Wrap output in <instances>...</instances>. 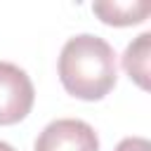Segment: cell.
<instances>
[{"label": "cell", "mask_w": 151, "mask_h": 151, "mask_svg": "<svg viewBox=\"0 0 151 151\" xmlns=\"http://www.w3.org/2000/svg\"><path fill=\"white\" fill-rule=\"evenodd\" d=\"M35 151H99V137L85 120L59 118L38 134Z\"/></svg>", "instance_id": "3957f363"}, {"label": "cell", "mask_w": 151, "mask_h": 151, "mask_svg": "<svg viewBox=\"0 0 151 151\" xmlns=\"http://www.w3.org/2000/svg\"><path fill=\"white\" fill-rule=\"evenodd\" d=\"M113 151H151V144L144 137H125Z\"/></svg>", "instance_id": "8992f818"}, {"label": "cell", "mask_w": 151, "mask_h": 151, "mask_svg": "<svg viewBox=\"0 0 151 151\" xmlns=\"http://www.w3.org/2000/svg\"><path fill=\"white\" fill-rule=\"evenodd\" d=\"M149 57H151V33L137 35L123 54V68L125 73L142 87L149 90Z\"/></svg>", "instance_id": "5b68a950"}, {"label": "cell", "mask_w": 151, "mask_h": 151, "mask_svg": "<svg viewBox=\"0 0 151 151\" xmlns=\"http://www.w3.org/2000/svg\"><path fill=\"white\" fill-rule=\"evenodd\" d=\"M35 90L24 68L9 61H0V125H14L24 120L33 109Z\"/></svg>", "instance_id": "7a4b0ae2"}, {"label": "cell", "mask_w": 151, "mask_h": 151, "mask_svg": "<svg viewBox=\"0 0 151 151\" xmlns=\"http://www.w3.org/2000/svg\"><path fill=\"white\" fill-rule=\"evenodd\" d=\"M0 151H17L14 146H9L7 142H0Z\"/></svg>", "instance_id": "52a82bcc"}, {"label": "cell", "mask_w": 151, "mask_h": 151, "mask_svg": "<svg viewBox=\"0 0 151 151\" xmlns=\"http://www.w3.org/2000/svg\"><path fill=\"white\" fill-rule=\"evenodd\" d=\"M92 12L109 26H132V24H142L149 17L151 2L149 0H127V2L104 0V2H94Z\"/></svg>", "instance_id": "277c9868"}, {"label": "cell", "mask_w": 151, "mask_h": 151, "mask_svg": "<svg viewBox=\"0 0 151 151\" xmlns=\"http://www.w3.org/2000/svg\"><path fill=\"white\" fill-rule=\"evenodd\" d=\"M116 52L92 33L68 38L59 54V80L64 90L78 99L97 101L116 85Z\"/></svg>", "instance_id": "6da1fadb"}]
</instances>
